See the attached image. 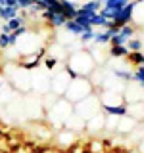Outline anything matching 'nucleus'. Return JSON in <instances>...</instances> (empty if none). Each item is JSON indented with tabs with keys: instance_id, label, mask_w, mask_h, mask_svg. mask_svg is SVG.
<instances>
[{
	"instance_id": "nucleus-21",
	"label": "nucleus",
	"mask_w": 144,
	"mask_h": 153,
	"mask_svg": "<svg viewBox=\"0 0 144 153\" xmlns=\"http://www.w3.org/2000/svg\"><path fill=\"white\" fill-rule=\"evenodd\" d=\"M134 2H136V4H142V2H144V0H134Z\"/></svg>"
},
{
	"instance_id": "nucleus-22",
	"label": "nucleus",
	"mask_w": 144,
	"mask_h": 153,
	"mask_svg": "<svg viewBox=\"0 0 144 153\" xmlns=\"http://www.w3.org/2000/svg\"><path fill=\"white\" fill-rule=\"evenodd\" d=\"M142 88H144V86H142Z\"/></svg>"
},
{
	"instance_id": "nucleus-7",
	"label": "nucleus",
	"mask_w": 144,
	"mask_h": 153,
	"mask_svg": "<svg viewBox=\"0 0 144 153\" xmlns=\"http://www.w3.org/2000/svg\"><path fill=\"white\" fill-rule=\"evenodd\" d=\"M60 6H62V13L65 16L67 21L77 17V10H79V6H75L73 0H60Z\"/></svg>"
},
{
	"instance_id": "nucleus-10",
	"label": "nucleus",
	"mask_w": 144,
	"mask_h": 153,
	"mask_svg": "<svg viewBox=\"0 0 144 153\" xmlns=\"http://www.w3.org/2000/svg\"><path fill=\"white\" fill-rule=\"evenodd\" d=\"M79 8L86 10V12H94V13H98L100 10L104 8V2H102V0H86L83 6H79Z\"/></svg>"
},
{
	"instance_id": "nucleus-18",
	"label": "nucleus",
	"mask_w": 144,
	"mask_h": 153,
	"mask_svg": "<svg viewBox=\"0 0 144 153\" xmlns=\"http://www.w3.org/2000/svg\"><path fill=\"white\" fill-rule=\"evenodd\" d=\"M94 35H96V31H88V33H83V35L79 36L81 44H88V42H92V40H94Z\"/></svg>"
},
{
	"instance_id": "nucleus-20",
	"label": "nucleus",
	"mask_w": 144,
	"mask_h": 153,
	"mask_svg": "<svg viewBox=\"0 0 144 153\" xmlns=\"http://www.w3.org/2000/svg\"><path fill=\"white\" fill-rule=\"evenodd\" d=\"M134 80H136L140 86H144V65L136 69V73H134Z\"/></svg>"
},
{
	"instance_id": "nucleus-11",
	"label": "nucleus",
	"mask_w": 144,
	"mask_h": 153,
	"mask_svg": "<svg viewBox=\"0 0 144 153\" xmlns=\"http://www.w3.org/2000/svg\"><path fill=\"white\" fill-rule=\"evenodd\" d=\"M129 52H131V50H129L125 44L123 46H110V56H112V57H127Z\"/></svg>"
},
{
	"instance_id": "nucleus-6",
	"label": "nucleus",
	"mask_w": 144,
	"mask_h": 153,
	"mask_svg": "<svg viewBox=\"0 0 144 153\" xmlns=\"http://www.w3.org/2000/svg\"><path fill=\"white\" fill-rule=\"evenodd\" d=\"M64 29L69 35H73V36H81L83 33H88V31H94V27H90V25H81L79 21H75V19H69V21L64 25Z\"/></svg>"
},
{
	"instance_id": "nucleus-16",
	"label": "nucleus",
	"mask_w": 144,
	"mask_h": 153,
	"mask_svg": "<svg viewBox=\"0 0 144 153\" xmlns=\"http://www.w3.org/2000/svg\"><path fill=\"white\" fill-rule=\"evenodd\" d=\"M125 46H127V48H129L131 52H140L144 44H142V40H138V38H131V40H129V42H127Z\"/></svg>"
},
{
	"instance_id": "nucleus-8",
	"label": "nucleus",
	"mask_w": 144,
	"mask_h": 153,
	"mask_svg": "<svg viewBox=\"0 0 144 153\" xmlns=\"http://www.w3.org/2000/svg\"><path fill=\"white\" fill-rule=\"evenodd\" d=\"M102 109L108 115H117V117H125L129 113V107L125 103H119V105H112V103H102Z\"/></svg>"
},
{
	"instance_id": "nucleus-3",
	"label": "nucleus",
	"mask_w": 144,
	"mask_h": 153,
	"mask_svg": "<svg viewBox=\"0 0 144 153\" xmlns=\"http://www.w3.org/2000/svg\"><path fill=\"white\" fill-rule=\"evenodd\" d=\"M134 8H136V2H129L125 8H121L117 12V16H115L113 19V27H123V25H129V23L133 21V12H134Z\"/></svg>"
},
{
	"instance_id": "nucleus-13",
	"label": "nucleus",
	"mask_w": 144,
	"mask_h": 153,
	"mask_svg": "<svg viewBox=\"0 0 144 153\" xmlns=\"http://www.w3.org/2000/svg\"><path fill=\"white\" fill-rule=\"evenodd\" d=\"M129 61H131L133 65H136V67H142L144 65V54L142 52H129Z\"/></svg>"
},
{
	"instance_id": "nucleus-17",
	"label": "nucleus",
	"mask_w": 144,
	"mask_h": 153,
	"mask_svg": "<svg viewBox=\"0 0 144 153\" xmlns=\"http://www.w3.org/2000/svg\"><path fill=\"white\" fill-rule=\"evenodd\" d=\"M42 63H44L46 69H54V67H58V57H54V56H46L44 59H42Z\"/></svg>"
},
{
	"instance_id": "nucleus-15",
	"label": "nucleus",
	"mask_w": 144,
	"mask_h": 153,
	"mask_svg": "<svg viewBox=\"0 0 144 153\" xmlns=\"http://www.w3.org/2000/svg\"><path fill=\"white\" fill-rule=\"evenodd\" d=\"M115 76H119L121 80H125V82H131V80H134V73H131V71H121V69H117V71H113Z\"/></svg>"
},
{
	"instance_id": "nucleus-12",
	"label": "nucleus",
	"mask_w": 144,
	"mask_h": 153,
	"mask_svg": "<svg viewBox=\"0 0 144 153\" xmlns=\"http://www.w3.org/2000/svg\"><path fill=\"white\" fill-rule=\"evenodd\" d=\"M110 40H112V36H110V33L108 31H100V33H96L94 35V44L96 46H104V44H110Z\"/></svg>"
},
{
	"instance_id": "nucleus-2",
	"label": "nucleus",
	"mask_w": 144,
	"mask_h": 153,
	"mask_svg": "<svg viewBox=\"0 0 144 153\" xmlns=\"http://www.w3.org/2000/svg\"><path fill=\"white\" fill-rule=\"evenodd\" d=\"M69 69H73L77 75H79V67L83 65V76H88L90 73L94 71V67H96V63H94V57L88 54V52H75V54H71V57H69V61L65 63Z\"/></svg>"
},
{
	"instance_id": "nucleus-19",
	"label": "nucleus",
	"mask_w": 144,
	"mask_h": 153,
	"mask_svg": "<svg viewBox=\"0 0 144 153\" xmlns=\"http://www.w3.org/2000/svg\"><path fill=\"white\" fill-rule=\"evenodd\" d=\"M0 48H2V50L12 48V44H10V35H2V33H0Z\"/></svg>"
},
{
	"instance_id": "nucleus-14",
	"label": "nucleus",
	"mask_w": 144,
	"mask_h": 153,
	"mask_svg": "<svg viewBox=\"0 0 144 153\" xmlns=\"http://www.w3.org/2000/svg\"><path fill=\"white\" fill-rule=\"evenodd\" d=\"M129 4V0H104V8L110 10H121Z\"/></svg>"
},
{
	"instance_id": "nucleus-4",
	"label": "nucleus",
	"mask_w": 144,
	"mask_h": 153,
	"mask_svg": "<svg viewBox=\"0 0 144 153\" xmlns=\"http://www.w3.org/2000/svg\"><path fill=\"white\" fill-rule=\"evenodd\" d=\"M134 33H136V29H134L131 23H129V25H123L121 29H119L117 35L112 36V40H110V46H123V44H127V42L134 36Z\"/></svg>"
},
{
	"instance_id": "nucleus-5",
	"label": "nucleus",
	"mask_w": 144,
	"mask_h": 153,
	"mask_svg": "<svg viewBox=\"0 0 144 153\" xmlns=\"http://www.w3.org/2000/svg\"><path fill=\"white\" fill-rule=\"evenodd\" d=\"M40 17L44 19V21L48 23L50 27H64L65 23H67V19L64 13H60V12H54V10H44V12L40 13Z\"/></svg>"
},
{
	"instance_id": "nucleus-1",
	"label": "nucleus",
	"mask_w": 144,
	"mask_h": 153,
	"mask_svg": "<svg viewBox=\"0 0 144 153\" xmlns=\"http://www.w3.org/2000/svg\"><path fill=\"white\" fill-rule=\"evenodd\" d=\"M75 92V96L69 100V102H81V100H85V98H88V96H92V82L88 80V76H77V79H73L69 82V86H67V90H65V98L67 96H71Z\"/></svg>"
},
{
	"instance_id": "nucleus-9",
	"label": "nucleus",
	"mask_w": 144,
	"mask_h": 153,
	"mask_svg": "<svg viewBox=\"0 0 144 153\" xmlns=\"http://www.w3.org/2000/svg\"><path fill=\"white\" fill-rule=\"evenodd\" d=\"M17 13H19V8H16V6H0V19L2 21H10Z\"/></svg>"
},
{
	"instance_id": "nucleus-23",
	"label": "nucleus",
	"mask_w": 144,
	"mask_h": 153,
	"mask_svg": "<svg viewBox=\"0 0 144 153\" xmlns=\"http://www.w3.org/2000/svg\"><path fill=\"white\" fill-rule=\"evenodd\" d=\"M102 2H104V0H102Z\"/></svg>"
}]
</instances>
